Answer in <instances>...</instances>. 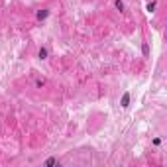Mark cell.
Wrapping results in <instances>:
<instances>
[{"mask_svg":"<svg viewBox=\"0 0 167 167\" xmlns=\"http://www.w3.org/2000/svg\"><path fill=\"white\" fill-rule=\"evenodd\" d=\"M142 55H144V57H149V43H148V41L142 43Z\"/></svg>","mask_w":167,"mask_h":167,"instance_id":"obj_7","label":"cell"},{"mask_svg":"<svg viewBox=\"0 0 167 167\" xmlns=\"http://www.w3.org/2000/svg\"><path fill=\"white\" fill-rule=\"evenodd\" d=\"M155 8H157V0H151V2L146 4V12H149V14H154Z\"/></svg>","mask_w":167,"mask_h":167,"instance_id":"obj_5","label":"cell"},{"mask_svg":"<svg viewBox=\"0 0 167 167\" xmlns=\"http://www.w3.org/2000/svg\"><path fill=\"white\" fill-rule=\"evenodd\" d=\"M130 100H132V94L126 91V92L120 97V106H122V108H128V106H130Z\"/></svg>","mask_w":167,"mask_h":167,"instance_id":"obj_3","label":"cell"},{"mask_svg":"<svg viewBox=\"0 0 167 167\" xmlns=\"http://www.w3.org/2000/svg\"><path fill=\"white\" fill-rule=\"evenodd\" d=\"M49 14H51V10L39 8V10H35V20H38V22H43V20H47V18H49Z\"/></svg>","mask_w":167,"mask_h":167,"instance_id":"obj_1","label":"cell"},{"mask_svg":"<svg viewBox=\"0 0 167 167\" xmlns=\"http://www.w3.org/2000/svg\"><path fill=\"white\" fill-rule=\"evenodd\" d=\"M45 165L49 167V165H61V161L57 157H49V159H45Z\"/></svg>","mask_w":167,"mask_h":167,"instance_id":"obj_8","label":"cell"},{"mask_svg":"<svg viewBox=\"0 0 167 167\" xmlns=\"http://www.w3.org/2000/svg\"><path fill=\"white\" fill-rule=\"evenodd\" d=\"M47 57H49V47H47V45H41V47L38 49V59H39V61H45Z\"/></svg>","mask_w":167,"mask_h":167,"instance_id":"obj_2","label":"cell"},{"mask_svg":"<svg viewBox=\"0 0 167 167\" xmlns=\"http://www.w3.org/2000/svg\"><path fill=\"white\" fill-rule=\"evenodd\" d=\"M151 144H154L155 148H159V146H161V138H159V136H157V138H154V140H151Z\"/></svg>","mask_w":167,"mask_h":167,"instance_id":"obj_9","label":"cell"},{"mask_svg":"<svg viewBox=\"0 0 167 167\" xmlns=\"http://www.w3.org/2000/svg\"><path fill=\"white\" fill-rule=\"evenodd\" d=\"M45 79L43 77H35V81H34V85H35V89H41V86H45Z\"/></svg>","mask_w":167,"mask_h":167,"instance_id":"obj_6","label":"cell"},{"mask_svg":"<svg viewBox=\"0 0 167 167\" xmlns=\"http://www.w3.org/2000/svg\"><path fill=\"white\" fill-rule=\"evenodd\" d=\"M112 4H114V8L118 10L120 14H124V12H126V4H124V0H112Z\"/></svg>","mask_w":167,"mask_h":167,"instance_id":"obj_4","label":"cell"}]
</instances>
